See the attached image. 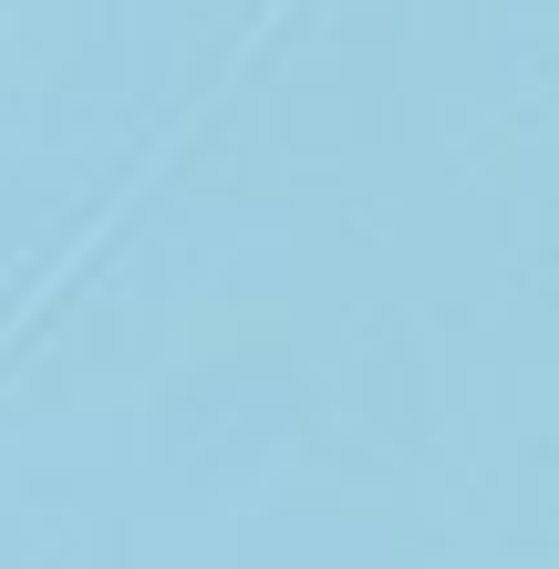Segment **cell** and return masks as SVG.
<instances>
[{"label":"cell","instance_id":"cell-1","mask_svg":"<svg viewBox=\"0 0 559 569\" xmlns=\"http://www.w3.org/2000/svg\"><path fill=\"white\" fill-rule=\"evenodd\" d=\"M290 11H301V0H259V11H249V31H239V42H228V52H218V73H208V83H197V93H187V104H177V124H167V136H156V146L136 156V177H124V187L104 197V208H93V218L73 228V249H62V259H42V280H31V290L11 300V311H0V362H11V342H21V331H31V321H42V311H52V300H62V290H73V280L93 270V249H104V239H114V228H124V218H136V208H146V197H156V187H167V166L187 156V136H208V114H218V104H228V93H239V83H249V62H259V42H270V31H280Z\"/></svg>","mask_w":559,"mask_h":569}]
</instances>
